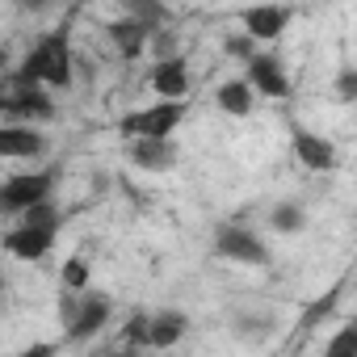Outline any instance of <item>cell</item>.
I'll use <instances>...</instances> for the list:
<instances>
[{
    "instance_id": "1",
    "label": "cell",
    "mask_w": 357,
    "mask_h": 357,
    "mask_svg": "<svg viewBox=\"0 0 357 357\" xmlns=\"http://www.w3.org/2000/svg\"><path fill=\"white\" fill-rule=\"evenodd\" d=\"M9 80L47 84V89H72V43H68V30L43 34Z\"/></svg>"
},
{
    "instance_id": "2",
    "label": "cell",
    "mask_w": 357,
    "mask_h": 357,
    "mask_svg": "<svg viewBox=\"0 0 357 357\" xmlns=\"http://www.w3.org/2000/svg\"><path fill=\"white\" fill-rule=\"evenodd\" d=\"M55 181L59 172L55 168H30V172H17L5 181V190H0V206H5L9 219H17L22 211H30L34 202H47L55 194Z\"/></svg>"
},
{
    "instance_id": "3",
    "label": "cell",
    "mask_w": 357,
    "mask_h": 357,
    "mask_svg": "<svg viewBox=\"0 0 357 357\" xmlns=\"http://www.w3.org/2000/svg\"><path fill=\"white\" fill-rule=\"evenodd\" d=\"M215 257L236 261V265H252V269L269 265L265 240H261L252 227H244V223H219V227H215Z\"/></svg>"
},
{
    "instance_id": "4",
    "label": "cell",
    "mask_w": 357,
    "mask_h": 357,
    "mask_svg": "<svg viewBox=\"0 0 357 357\" xmlns=\"http://www.w3.org/2000/svg\"><path fill=\"white\" fill-rule=\"evenodd\" d=\"M0 114H5V122H51L55 118V101L38 84L9 80L5 97H0Z\"/></svg>"
},
{
    "instance_id": "5",
    "label": "cell",
    "mask_w": 357,
    "mask_h": 357,
    "mask_svg": "<svg viewBox=\"0 0 357 357\" xmlns=\"http://www.w3.org/2000/svg\"><path fill=\"white\" fill-rule=\"evenodd\" d=\"M181 118H185V101H168V97H160V101L147 105V109L122 114L118 135H122V139H135V135H172L176 126H181Z\"/></svg>"
},
{
    "instance_id": "6",
    "label": "cell",
    "mask_w": 357,
    "mask_h": 357,
    "mask_svg": "<svg viewBox=\"0 0 357 357\" xmlns=\"http://www.w3.org/2000/svg\"><path fill=\"white\" fill-rule=\"evenodd\" d=\"M109 315H114L109 294H101V290H80V307H76L72 324H63L68 344H89V340L109 324Z\"/></svg>"
},
{
    "instance_id": "7",
    "label": "cell",
    "mask_w": 357,
    "mask_h": 357,
    "mask_svg": "<svg viewBox=\"0 0 357 357\" xmlns=\"http://www.w3.org/2000/svg\"><path fill=\"white\" fill-rule=\"evenodd\" d=\"M126 160L139 172H168L176 164L172 135H135V139H126Z\"/></svg>"
},
{
    "instance_id": "8",
    "label": "cell",
    "mask_w": 357,
    "mask_h": 357,
    "mask_svg": "<svg viewBox=\"0 0 357 357\" xmlns=\"http://www.w3.org/2000/svg\"><path fill=\"white\" fill-rule=\"evenodd\" d=\"M244 80H248L261 97H273V101H286V97L294 93V89H290V76H286V63H282L278 55H269V51H257V55L248 59Z\"/></svg>"
},
{
    "instance_id": "9",
    "label": "cell",
    "mask_w": 357,
    "mask_h": 357,
    "mask_svg": "<svg viewBox=\"0 0 357 357\" xmlns=\"http://www.w3.org/2000/svg\"><path fill=\"white\" fill-rule=\"evenodd\" d=\"M290 151H294V160H298L307 172H336V164H340L336 143L324 139V135H315V130H303V126H294Z\"/></svg>"
},
{
    "instance_id": "10",
    "label": "cell",
    "mask_w": 357,
    "mask_h": 357,
    "mask_svg": "<svg viewBox=\"0 0 357 357\" xmlns=\"http://www.w3.org/2000/svg\"><path fill=\"white\" fill-rule=\"evenodd\" d=\"M240 22L257 43H278L286 34V26L294 22V9L290 5H252L240 13Z\"/></svg>"
},
{
    "instance_id": "11",
    "label": "cell",
    "mask_w": 357,
    "mask_h": 357,
    "mask_svg": "<svg viewBox=\"0 0 357 357\" xmlns=\"http://www.w3.org/2000/svg\"><path fill=\"white\" fill-rule=\"evenodd\" d=\"M55 236L59 231H43V227H30V223H13L5 231V252L13 261H43L55 248Z\"/></svg>"
},
{
    "instance_id": "12",
    "label": "cell",
    "mask_w": 357,
    "mask_h": 357,
    "mask_svg": "<svg viewBox=\"0 0 357 357\" xmlns=\"http://www.w3.org/2000/svg\"><path fill=\"white\" fill-rule=\"evenodd\" d=\"M151 34H155V30H151L147 22H139V17H130V13L105 26V38L114 43V51H118L122 59H139V55L151 47Z\"/></svg>"
},
{
    "instance_id": "13",
    "label": "cell",
    "mask_w": 357,
    "mask_h": 357,
    "mask_svg": "<svg viewBox=\"0 0 357 357\" xmlns=\"http://www.w3.org/2000/svg\"><path fill=\"white\" fill-rule=\"evenodd\" d=\"M151 93L168 101H185L190 97V63L185 55H168L151 68Z\"/></svg>"
},
{
    "instance_id": "14",
    "label": "cell",
    "mask_w": 357,
    "mask_h": 357,
    "mask_svg": "<svg viewBox=\"0 0 357 357\" xmlns=\"http://www.w3.org/2000/svg\"><path fill=\"white\" fill-rule=\"evenodd\" d=\"M0 155L38 160V155H47V135L34 130V126H22V122H5L0 126Z\"/></svg>"
},
{
    "instance_id": "15",
    "label": "cell",
    "mask_w": 357,
    "mask_h": 357,
    "mask_svg": "<svg viewBox=\"0 0 357 357\" xmlns=\"http://www.w3.org/2000/svg\"><path fill=\"white\" fill-rule=\"evenodd\" d=\"M190 332V315L176 311V307H164V311H151V349H176Z\"/></svg>"
},
{
    "instance_id": "16",
    "label": "cell",
    "mask_w": 357,
    "mask_h": 357,
    "mask_svg": "<svg viewBox=\"0 0 357 357\" xmlns=\"http://www.w3.org/2000/svg\"><path fill=\"white\" fill-rule=\"evenodd\" d=\"M252 97H257V89H252L248 80H223V84L215 89V105H219L227 118H248V114H252Z\"/></svg>"
},
{
    "instance_id": "17",
    "label": "cell",
    "mask_w": 357,
    "mask_h": 357,
    "mask_svg": "<svg viewBox=\"0 0 357 357\" xmlns=\"http://www.w3.org/2000/svg\"><path fill=\"white\" fill-rule=\"evenodd\" d=\"M269 227H273L278 236H298V231L307 227V206H303V202H278V206L269 211Z\"/></svg>"
},
{
    "instance_id": "18",
    "label": "cell",
    "mask_w": 357,
    "mask_h": 357,
    "mask_svg": "<svg viewBox=\"0 0 357 357\" xmlns=\"http://www.w3.org/2000/svg\"><path fill=\"white\" fill-rule=\"evenodd\" d=\"M17 223H30V227H43V231H59V223H63V215H59V206H55V198H47V202H34L30 211H22V215H17Z\"/></svg>"
},
{
    "instance_id": "19",
    "label": "cell",
    "mask_w": 357,
    "mask_h": 357,
    "mask_svg": "<svg viewBox=\"0 0 357 357\" xmlns=\"http://www.w3.org/2000/svg\"><path fill=\"white\" fill-rule=\"evenodd\" d=\"M122 340L135 344V349H151V311H130V319L122 328Z\"/></svg>"
},
{
    "instance_id": "20",
    "label": "cell",
    "mask_w": 357,
    "mask_h": 357,
    "mask_svg": "<svg viewBox=\"0 0 357 357\" xmlns=\"http://www.w3.org/2000/svg\"><path fill=\"white\" fill-rule=\"evenodd\" d=\"M126 13H130V17H139V22H147L151 30H160V26L168 22L164 0H126Z\"/></svg>"
},
{
    "instance_id": "21",
    "label": "cell",
    "mask_w": 357,
    "mask_h": 357,
    "mask_svg": "<svg viewBox=\"0 0 357 357\" xmlns=\"http://www.w3.org/2000/svg\"><path fill=\"white\" fill-rule=\"evenodd\" d=\"M231 332L244 340H261L273 332V315H240V319H231Z\"/></svg>"
},
{
    "instance_id": "22",
    "label": "cell",
    "mask_w": 357,
    "mask_h": 357,
    "mask_svg": "<svg viewBox=\"0 0 357 357\" xmlns=\"http://www.w3.org/2000/svg\"><path fill=\"white\" fill-rule=\"evenodd\" d=\"M332 97H336L340 105H353V101H357V68H353V63L336 68V76H332Z\"/></svg>"
},
{
    "instance_id": "23",
    "label": "cell",
    "mask_w": 357,
    "mask_h": 357,
    "mask_svg": "<svg viewBox=\"0 0 357 357\" xmlns=\"http://www.w3.org/2000/svg\"><path fill=\"white\" fill-rule=\"evenodd\" d=\"M328 357H357V324H344L328 344H324Z\"/></svg>"
},
{
    "instance_id": "24",
    "label": "cell",
    "mask_w": 357,
    "mask_h": 357,
    "mask_svg": "<svg viewBox=\"0 0 357 357\" xmlns=\"http://www.w3.org/2000/svg\"><path fill=\"white\" fill-rule=\"evenodd\" d=\"M223 51H227L231 59H244V63H248V59L257 55V38H252L248 30H244V34H227V38H223Z\"/></svg>"
},
{
    "instance_id": "25",
    "label": "cell",
    "mask_w": 357,
    "mask_h": 357,
    "mask_svg": "<svg viewBox=\"0 0 357 357\" xmlns=\"http://www.w3.org/2000/svg\"><path fill=\"white\" fill-rule=\"evenodd\" d=\"M63 286H68V290H89V261H84V257H68V265H63Z\"/></svg>"
},
{
    "instance_id": "26",
    "label": "cell",
    "mask_w": 357,
    "mask_h": 357,
    "mask_svg": "<svg viewBox=\"0 0 357 357\" xmlns=\"http://www.w3.org/2000/svg\"><path fill=\"white\" fill-rule=\"evenodd\" d=\"M151 47H155V55H160V59H168V55H176V34L160 26V30L151 34Z\"/></svg>"
},
{
    "instance_id": "27",
    "label": "cell",
    "mask_w": 357,
    "mask_h": 357,
    "mask_svg": "<svg viewBox=\"0 0 357 357\" xmlns=\"http://www.w3.org/2000/svg\"><path fill=\"white\" fill-rule=\"evenodd\" d=\"M59 344H30V349H22V357H51Z\"/></svg>"
},
{
    "instance_id": "28",
    "label": "cell",
    "mask_w": 357,
    "mask_h": 357,
    "mask_svg": "<svg viewBox=\"0 0 357 357\" xmlns=\"http://www.w3.org/2000/svg\"><path fill=\"white\" fill-rule=\"evenodd\" d=\"M17 5H22V9H26V13H43V9H47V5H51V0H17Z\"/></svg>"
}]
</instances>
